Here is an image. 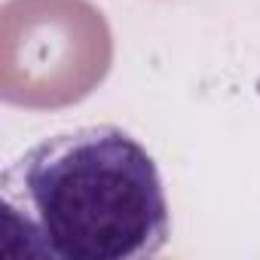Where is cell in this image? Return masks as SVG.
I'll list each match as a JSON object with an SVG mask.
<instances>
[{
	"instance_id": "2",
	"label": "cell",
	"mask_w": 260,
	"mask_h": 260,
	"mask_svg": "<svg viewBox=\"0 0 260 260\" xmlns=\"http://www.w3.org/2000/svg\"><path fill=\"white\" fill-rule=\"evenodd\" d=\"M113 34L89 0H7L0 7V98L25 110L86 101L110 74Z\"/></svg>"
},
{
	"instance_id": "1",
	"label": "cell",
	"mask_w": 260,
	"mask_h": 260,
	"mask_svg": "<svg viewBox=\"0 0 260 260\" xmlns=\"http://www.w3.org/2000/svg\"><path fill=\"white\" fill-rule=\"evenodd\" d=\"M4 254L40 260H147L169 242L156 159L119 125L49 135L0 175Z\"/></svg>"
}]
</instances>
